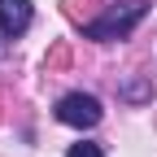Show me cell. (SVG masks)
<instances>
[{
  "instance_id": "obj_1",
  "label": "cell",
  "mask_w": 157,
  "mask_h": 157,
  "mask_svg": "<svg viewBox=\"0 0 157 157\" xmlns=\"http://www.w3.org/2000/svg\"><path fill=\"white\" fill-rule=\"evenodd\" d=\"M148 13V0H118V5H109L101 17H92V22L83 26L87 39H96V44H109V39H127L135 26L144 22Z\"/></svg>"
},
{
  "instance_id": "obj_2",
  "label": "cell",
  "mask_w": 157,
  "mask_h": 157,
  "mask_svg": "<svg viewBox=\"0 0 157 157\" xmlns=\"http://www.w3.org/2000/svg\"><path fill=\"white\" fill-rule=\"evenodd\" d=\"M52 113H57V122H66V127H74V131H92V127L105 118L101 101H96L92 92H66Z\"/></svg>"
},
{
  "instance_id": "obj_3",
  "label": "cell",
  "mask_w": 157,
  "mask_h": 157,
  "mask_svg": "<svg viewBox=\"0 0 157 157\" xmlns=\"http://www.w3.org/2000/svg\"><path fill=\"white\" fill-rule=\"evenodd\" d=\"M31 22H35V5L31 0H0V35L5 39L26 35Z\"/></svg>"
},
{
  "instance_id": "obj_4",
  "label": "cell",
  "mask_w": 157,
  "mask_h": 157,
  "mask_svg": "<svg viewBox=\"0 0 157 157\" xmlns=\"http://www.w3.org/2000/svg\"><path fill=\"white\" fill-rule=\"evenodd\" d=\"M66 157H105V148H101V144H92V140H78V144L66 148Z\"/></svg>"
},
{
  "instance_id": "obj_5",
  "label": "cell",
  "mask_w": 157,
  "mask_h": 157,
  "mask_svg": "<svg viewBox=\"0 0 157 157\" xmlns=\"http://www.w3.org/2000/svg\"><path fill=\"white\" fill-rule=\"evenodd\" d=\"M122 96H127V101H144L148 87H144V83H127V87H122Z\"/></svg>"
}]
</instances>
